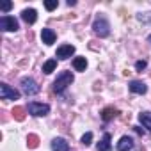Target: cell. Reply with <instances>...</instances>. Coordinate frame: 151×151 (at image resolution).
<instances>
[{"instance_id": "cell-7", "label": "cell", "mask_w": 151, "mask_h": 151, "mask_svg": "<svg viewBox=\"0 0 151 151\" xmlns=\"http://www.w3.org/2000/svg\"><path fill=\"white\" fill-rule=\"evenodd\" d=\"M73 53H75V46H73V45H62V46L57 48V53H55V55L64 60V59H69Z\"/></svg>"}, {"instance_id": "cell-6", "label": "cell", "mask_w": 151, "mask_h": 151, "mask_svg": "<svg viewBox=\"0 0 151 151\" xmlns=\"http://www.w3.org/2000/svg\"><path fill=\"white\" fill-rule=\"evenodd\" d=\"M0 98L2 100H20V91L13 89L9 84L2 82L0 84Z\"/></svg>"}, {"instance_id": "cell-5", "label": "cell", "mask_w": 151, "mask_h": 151, "mask_svg": "<svg viewBox=\"0 0 151 151\" xmlns=\"http://www.w3.org/2000/svg\"><path fill=\"white\" fill-rule=\"evenodd\" d=\"M0 29H2L4 32H16L18 29H20V25H18V20L14 18V16H2L0 18Z\"/></svg>"}, {"instance_id": "cell-22", "label": "cell", "mask_w": 151, "mask_h": 151, "mask_svg": "<svg viewBox=\"0 0 151 151\" xmlns=\"http://www.w3.org/2000/svg\"><path fill=\"white\" fill-rule=\"evenodd\" d=\"M146 68H147V62H146V60H137V62H135V69H137V71H144Z\"/></svg>"}, {"instance_id": "cell-15", "label": "cell", "mask_w": 151, "mask_h": 151, "mask_svg": "<svg viewBox=\"0 0 151 151\" xmlns=\"http://www.w3.org/2000/svg\"><path fill=\"white\" fill-rule=\"evenodd\" d=\"M73 68L77 69V71H86V68H87L86 57H75L73 59Z\"/></svg>"}, {"instance_id": "cell-8", "label": "cell", "mask_w": 151, "mask_h": 151, "mask_svg": "<svg viewBox=\"0 0 151 151\" xmlns=\"http://www.w3.org/2000/svg\"><path fill=\"white\" fill-rule=\"evenodd\" d=\"M116 147H117V151H130V149H133V139L128 135H123Z\"/></svg>"}, {"instance_id": "cell-9", "label": "cell", "mask_w": 151, "mask_h": 151, "mask_svg": "<svg viewBox=\"0 0 151 151\" xmlns=\"http://www.w3.org/2000/svg\"><path fill=\"white\" fill-rule=\"evenodd\" d=\"M22 20H23L25 23H29V25L36 23V20H37V11H36V9H23V11H22Z\"/></svg>"}, {"instance_id": "cell-4", "label": "cell", "mask_w": 151, "mask_h": 151, "mask_svg": "<svg viewBox=\"0 0 151 151\" xmlns=\"http://www.w3.org/2000/svg\"><path fill=\"white\" fill-rule=\"evenodd\" d=\"M27 110H29V114L34 116V117H43V116H46V114L50 112V105H46V103H37V101H30L29 107H27Z\"/></svg>"}, {"instance_id": "cell-17", "label": "cell", "mask_w": 151, "mask_h": 151, "mask_svg": "<svg viewBox=\"0 0 151 151\" xmlns=\"http://www.w3.org/2000/svg\"><path fill=\"white\" fill-rule=\"evenodd\" d=\"M55 68H57V60H55V59H48V60L43 64V71H45L46 75H50L52 71H55Z\"/></svg>"}, {"instance_id": "cell-11", "label": "cell", "mask_w": 151, "mask_h": 151, "mask_svg": "<svg viewBox=\"0 0 151 151\" xmlns=\"http://www.w3.org/2000/svg\"><path fill=\"white\" fill-rule=\"evenodd\" d=\"M41 39H43V43L45 45H53L55 43V39H57V36H55V32L52 30V29H43L41 30Z\"/></svg>"}, {"instance_id": "cell-2", "label": "cell", "mask_w": 151, "mask_h": 151, "mask_svg": "<svg viewBox=\"0 0 151 151\" xmlns=\"http://www.w3.org/2000/svg\"><path fill=\"white\" fill-rule=\"evenodd\" d=\"M93 30H94L96 36L107 37V36L110 34V23H109V20H107L103 14H98V16L94 18V22H93Z\"/></svg>"}, {"instance_id": "cell-26", "label": "cell", "mask_w": 151, "mask_h": 151, "mask_svg": "<svg viewBox=\"0 0 151 151\" xmlns=\"http://www.w3.org/2000/svg\"><path fill=\"white\" fill-rule=\"evenodd\" d=\"M147 41H149V43H151V34H149V36H147Z\"/></svg>"}, {"instance_id": "cell-12", "label": "cell", "mask_w": 151, "mask_h": 151, "mask_svg": "<svg viewBox=\"0 0 151 151\" xmlns=\"http://www.w3.org/2000/svg\"><path fill=\"white\" fill-rule=\"evenodd\" d=\"M52 149H53V151H69V144H68L64 139L57 137V139L52 140Z\"/></svg>"}, {"instance_id": "cell-16", "label": "cell", "mask_w": 151, "mask_h": 151, "mask_svg": "<svg viewBox=\"0 0 151 151\" xmlns=\"http://www.w3.org/2000/svg\"><path fill=\"white\" fill-rule=\"evenodd\" d=\"M139 121H140V124L144 128L151 130V112H140L139 114Z\"/></svg>"}, {"instance_id": "cell-13", "label": "cell", "mask_w": 151, "mask_h": 151, "mask_svg": "<svg viewBox=\"0 0 151 151\" xmlns=\"http://www.w3.org/2000/svg\"><path fill=\"white\" fill-rule=\"evenodd\" d=\"M117 114H119V112H117L114 107H105V109L101 110V119H103L105 123H109V121H112Z\"/></svg>"}, {"instance_id": "cell-10", "label": "cell", "mask_w": 151, "mask_h": 151, "mask_svg": "<svg viewBox=\"0 0 151 151\" xmlns=\"http://www.w3.org/2000/svg\"><path fill=\"white\" fill-rule=\"evenodd\" d=\"M128 87H130V91L135 93V94H146V91H147L146 84L140 82V80H132V82L128 84Z\"/></svg>"}, {"instance_id": "cell-21", "label": "cell", "mask_w": 151, "mask_h": 151, "mask_svg": "<svg viewBox=\"0 0 151 151\" xmlns=\"http://www.w3.org/2000/svg\"><path fill=\"white\" fill-rule=\"evenodd\" d=\"M13 114H14V117H16L18 121H23V117H25V116H23V109H22V107H16V109L13 110Z\"/></svg>"}, {"instance_id": "cell-19", "label": "cell", "mask_w": 151, "mask_h": 151, "mask_svg": "<svg viewBox=\"0 0 151 151\" xmlns=\"http://www.w3.org/2000/svg\"><path fill=\"white\" fill-rule=\"evenodd\" d=\"M57 6H59V2H57V0H46V2H45V7H46V11H53V9H57Z\"/></svg>"}, {"instance_id": "cell-1", "label": "cell", "mask_w": 151, "mask_h": 151, "mask_svg": "<svg viewBox=\"0 0 151 151\" xmlns=\"http://www.w3.org/2000/svg\"><path fill=\"white\" fill-rule=\"evenodd\" d=\"M73 80H75V77H73L71 71H60V73L57 75L55 82H53V93H57V94L64 93V91L73 84Z\"/></svg>"}, {"instance_id": "cell-25", "label": "cell", "mask_w": 151, "mask_h": 151, "mask_svg": "<svg viewBox=\"0 0 151 151\" xmlns=\"http://www.w3.org/2000/svg\"><path fill=\"white\" fill-rule=\"evenodd\" d=\"M133 128H135V132H137V133H140V135H144V130H142L140 126H133Z\"/></svg>"}, {"instance_id": "cell-3", "label": "cell", "mask_w": 151, "mask_h": 151, "mask_svg": "<svg viewBox=\"0 0 151 151\" xmlns=\"http://www.w3.org/2000/svg\"><path fill=\"white\" fill-rule=\"evenodd\" d=\"M20 86H22V91L27 94V96H34V94H37L39 93V86H37V82L34 80V78H30V77H23L22 78V82H20Z\"/></svg>"}, {"instance_id": "cell-20", "label": "cell", "mask_w": 151, "mask_h": 151, "mask_svg": "<svg viewBox=\"0 0 151 151\" xmlns=\"http://www.w3.org/2000/svg\"><path fill=\"white\" fill-rule=\"evenodd\" d=\"M91 142H93V132L84 133V137H82V144H84V146H91Z\"/></svg>"}, {"instance_id": "cell-14", "label": "cell", "mask_w": 151, "mask_h": 151, "mask_svg": "<svg viewBox=\"0 0 151 151\" xmlns=\"http://www.w3.org/2000/svg\"><path fill=\"white\" fill-rule=\"evenodd\" d=\"M110 133H103V139L98 142V151H110Z\"/></svg>"}, {"instance_id": "cell-24", "label": "cell", "mask_w": 151, "mask_h": 151, "mask_svg": "<svg viewBox=\"0 0 151 151\" xmlns=\"http://www.w3.org/2000/svg\"><path fill=\"white\" fill-rule=\"evenodd\" d=\"M11 7H13V2H2V6H0V9H2L4 13L11 11Z\"/></svg>"}, {"instance_id": "cell-23", "label": "cell", "mask_w": 151, "mask_h": 151, "mask_svg": "<svg viewBox=\"0 0 151 151\" xmlns=\"http://www.w3.org/2000/svg\"><path fill=\"white\" fill-rule=\"evenodd\" d=\"M29 147H37V137L36 135H29Z\"/></svg>"}, {"instance_id": "cell-18", "label": "cell", "mask_w": 151, "mask_h": 151, "mask_svg": "<svg viewBox=\"0 0 151 151\" xmlns=\"http://www.w3.org/2000/svg\"><path fill=\"white\" fill-rule=\"evenodd\" d=\"M137 20H139L140 23H144V25H151V11H147V13H139V14H137Z\"/></svg>"}]
</instances>
